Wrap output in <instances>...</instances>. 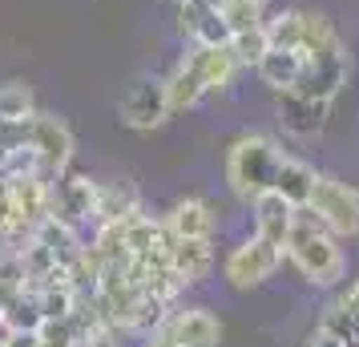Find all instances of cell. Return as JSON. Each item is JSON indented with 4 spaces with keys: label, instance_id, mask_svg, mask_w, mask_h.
I'll use <instances>...</instances> for the list:
<instances>
[{
    "label": "cell",
    "instance_id": "obj_1",
    "mask_svg": "<svg viewBox=\"0 0 359 347\" xmlns=\"http://www.w3.org/2000/svg\"><path fill=\"white\" fill-rule=\"evenodd\" d=\"M283 254H287V263L299 271V279L307 283V287L331 291V287H339L347 279L343 238L311 206H294V222H291L287 243H283Z\"/></svg>",
    "mask_w": 359,
    "mask_h": 347
},
{
    "label": "cell",
    "instance_id": "obj_2",
    "mask_svg": "<svg viewBox=\"0 0 359 347\" xmlns=\"http://www.w3.org/2000/svg\"><path fill=\"white\" fill-rule=\"evenodd\" d=\"M283 154H287V149L278 146L271 133H259V130L238 133V137L226 146V158H222L226 190L243 202V206H250L259 194H266V190L275 186Z\"/></svg>",
    "mask_w": 359,
    "mask_h": 347
},
{
    "label": "cell",
    "instance_id": "obj_3",
    "mask_svg": "<svg viewBox=\"0 0 359 347\" xmlns=\"http://www.w3.org/2000/svg\"><path fill=\"white\" fill-rule=\"evenodd\" d=\"M283 263H287L283 247L266 243L259 234H246L243 243L230 247L226 259H222V283L230 291H259V287H266L275 279Z\"/></svg>",
    "mask_w": 359,
    "mask_h": 347
},
{
    "label": "cell",
    "instance_id": "obj_4",
    "mask_svg": "<svg viewBox=\"0 0 359 347\" xmlns=\"http://www.w3.org/2000/svg\"><path fill=\"white\" fill-rule=\"evenodd\" d=\"M97 178L65 170L49 182V215L77 226V231H93V218H97Z\"/></svg>",
    "mask_w": 359,
    "mask_h": 347
},
{
    "label": "cell",
    "instance_id": "obj_5",
    "mask_svg": "<svg viewBox=\"0 0 359 347\" xmlns=\"http://www.w3.org/2000/svg\"><path fill=\"white\" fill-rule=\"evenodd\" d=\"M117 117H121V125L133 133H154L162 130L165 121H170V101H165V85L162 77H149V73H142V77H133L130 89L117 97Z\"/></svg>",
    "mask_w": 359,
    "mask_h": 347
},
{
    "label": "cell",
    "instance_id": "obj_6",
    "mask_svg": "<svg viewBox=\"0 0 359 347\" xmlns=\"http://www.w3.org/2000/svg\"><path fill=\"white\" fill-rule=\"evenodd\" d=\"M307 206L339 234L343 243H347V238H359V186L343 182L335 174H319V182L311 190Z\"/></svg>",
    "mask_w": 359,
    "mask_h": 347
},
{
    "label": "cell",
    "instance_id": "obj_7",
    "mask_svg": "<svg viewBox=\"0 0 359 347\" xmlns=\"http://www.w3.org/2000/svg\"><path fill=\"white\" fill-rule=\"evenodd\" d=\"M29 142L41 154V165H45V178H57L73 170V154H77V137L69 130V121L61 114H45L36 109V117L29 121Z\"/></svg>",
    "mask_w": 359,
    "mask_h": 347
},
{
    "label": "cell",
    "instance_id": "obj_8",
    "mask_svg": "<svg viewBox=\"0 0 359 347\" xmlns=\"http://www.w3.org/2000/svg\"><path fill=\"white\" fill-rule=\"evenodd\" d=\"M275 114H278V125H283V133H287V137H294V142H315V137L327 130L331 101L303 97V93L287 89V93H278Z\"/></svg>",
    "mask_w": 359,
    "mask_h": 347
},
{
    "label": "cell",
    "instance_id": "obj_9",
    "mask_svg": "<svg viewBox=\"0 0 359 347\" xmlns=\"http://www.w3.org/2000/svg\"><path fill=\"white\" fill-rule=\"evenodd\" d=\"M347 81H351V53L339 49V53H327V57H307V69L294 85V93L335 105V97L347 89Z\"/></svg>",
    "mask_w": 359,
    "mask_h": 347
},
{
    "label": "cell",
    "instance_id": "obj_10",
    "mask_svg": "<svg viewBox=\"0 0 359 347\" xmlns=\"http://www.w3.org/2000/svg\"><path fill=\"white\" fill-rule=\"evenodd\" d=\"M165 335L178 347H222V319L210 307H174L165 319Z\"/></svg>",
    "mask_w": 359,
    "mask_h": 347
},
{
    "label": "cell",
    "instance_id": "obj_11",
    "mask_svg": "<svg viewBox=\"0 0 359 347\" xmlns=\"http://www.w3.org/2000/svg\"><path fill=\"white\" fill-rule=\"evenodd\" d=\"M162 85H165V101H170V114L174 117L190 114V109H198L202 101L210 97V89H206V81H202V69L194 65L190 49L170 65V73L162 77Z\"/></svg>",
    "mask_w": 359,
    "mask_h": 347
},
{
    "label": "cell",
    "instance_id": "obj_12",
    "mask_svg": "<svg viewBox=\"0 0 359 347\" xmlns=\"http://www.w3.org/2000/svg\"><path fill=\"white\" fill-rule=\"evenodd\" d=\"M162 222L174 238H214V231H218V210H214L210 198L186 194V198H178L165 210Z\"/></svg>",
    "mask_w": 359,
    "mask_h": 347
},
{
    "label": "cell",
    "instance_id": "obj_13",
    "mask_svg": "<svg viewBox=\"0 0 359 347\" xmlns=\"http://www.w3.org/2000/svg\"><path fill=\"white\" fill-rule=\"evenodd\" d=\"M190 57H194V65L202 69V81L210 93H230L234 81H238V73H243V61L234 57V49L226 45H186Z\"/></svg>",
    "mask_w": 359,
    "mask_h": 347
},
{
    "label": "cell",
    "instance_id": "obj_14",
    "mask_svg": "<svg viewBox=\"0 0 359 347\" xmlns=\"http://www.w3.org/2000/svg\"><path fill=\"white\" fill-rule=\"evenodd\" d=\"M250 218H255V234L283 247L287 234H291V222H294V202H287L278 190H266L259 198L250 202Z\"/></svg>",
    "mask_w": 359,
    "mask_h": 347
},
{
    "label": "cell",
    "instance_id": "obj_15",
    "mask_svg": "<svg viewBox=\"0 0 359 347\" xmlns=\"http://www.w3.org/2000/svg\"><path fill=\"white\" fill-rule=\"evenodd\" d=\"M170 266L178 271L186 287H198L214 271V238H174L170 243Z\"/></svg>",
    "mask_w": 359,
    "mask_h": 347
},
{
    "label": "cell",
    "instance_id": "obj_16",
    "mask_svg": "<svg viewBox=\"0 0 359 347\" xmlns=\"http://www.w3.org/2000/svg\"><path fill=\"white\" fill-rule=\"evenodd\" d=\"M303 69H307L303 49H266L262 53V61L255 65V73H259V81L266 85L271 93H287V89L299 85Z\"/></svg>",
    "mask_w": 359,
    "mask_h": 347
},
{
    "label": "cell",
    "instance_id": "obj_17",
    "mask_svg": "<svg viewBox=\"0 0 359 347\" xmlns=\"http://www.w3.org/2000/svg\"><path fill=\"white\" fill-rule=\"evenodd\" d=\"M315 182H319V170H315L307 158H299V154H283L271 190H278V194H283L287 202H294V206H307Z\"/></svg>",
    "mask_w": 359,
    "mask_h": 347
},
{
    "label": "cell",
    "instance_id": "obj_18",
    "mask_svg": "<svg viewBox=\"0 0 359 347\" xmlns=\"http://www.w3.org/2000/svg\"><path fill=\"white\" fill-rule=\"evenodd\" d=\"M133 215H142V190L133 182H101L97 186V218H93V226L130 222Z\"/></svg>",
    "mask_w": 359,
    "mask_h": 347
},
{
    "label": "cell",
    "instance_id": "obj_19",
    "mask_svg": "<svg viewBox=\"0 0 359 347\" xmlns=\"http://www.w3.org/2000/svg\"><path fill=\"white\" fill-rule=\"evenodd\" d=\"M303 29H307V8H278V13H266L271 49H299V45H303Z\"/></svg>",
    "mask_w": 359,
    "mask_h": 347
},
{
    "label": "cell",
    "instance_id": "obj_20",
    "mask_svg": "<svg viewBox=\"0 0 359 347\" xmlns=\"http://www.w3.org/2000/svg\"><path fill=\"white\" fill-rule=\"evenodd\" d=\"M0 114L8 125H29L36 117V93L25 81H4L0 85Z\"/></svg>",
    "mask_w": 359,
    "mask_h": 347
},
{
    "label": "cell",
    "instance_id": "obj_21",
    "mask_svg": "<svg viewBox=\"0 0 359 347\" xmlns=\"http://www.w3.org/2000/svg\"><path fill=\"white\" fill-rule=\"evenodd\" d=\"M230 49L243 61V69H255L262 61V53L271 49V36H266V25H255V29H243V33L230 36Z\"/></svg>",
    "mask_w": 359,
    "mask_h": 347
},
{
    "label": "cell",
    "instance_id": "obj_22",
    "mask_svg": "<svg viewBox=\"0 0 359 347\" xmlns=\"http://www.w3.org/2000/svg\"><path fill=\"white\" fill-rule=\"evenodd\" d=\"M319 327L331 331L335 339H343V347H359V315L347 311L343 303H331L323 311V319H319Z\"/></svg>",
    "mask_w": 359,
    "mask_h": 347
},
{
    "label": "cell",
    "instance_id": "obj_23",
    "mask_svg": "<svg viewBox=\"0 0 359 347\" xmlns=\"http://www.w3.org/2000/svg\"><path fill=\"white\" fill-rule=\"evenodd\" d=\"M218 13L226 20L230 36L243 33V29H255V25H266V8H255V4H243V0H218Z\"/></svg>",
    "mask_w": 359,
    "mask_h": 347
},
{
    "label": "cell",
    "instance_id": "obj_24",
    "mask_svg": "<svg viewBox=\"0 0 359 347\" xmlns=\"http://www.w3.org/2000/svg\"><path fill=\"white\" fill-rule=\"evenodd\" d=\"M303 347H343V339H335L331 331H323L319 323H315V331H311L307 339H303Z\"/></svg>",
    "mask_w": 359,
    "mask_h": 347
},
{
    "label": "cell",
    "instance_id": "obj_25",
    "mask_svg": "<svg viewBox=\"0 0 359 347\" xmlns=\"http://www.w3.org/2000/svg\"><path fill=\"white\" fill-rule=\"evenodd\" d=\"M8 347H45V343H41V335H36V331H17Z\"/></svg>",
    "mask_w": 359,
    "mask_h": 347
},
{
    "label": "cell",
    "instance_id": "obj_26",
    "mask_svg": "<svg viewBox=\"0 0 359 347\" xmlns=\"http://www.w3.org/2000/svg\"><path fill=\"white\" fill-rule=\"evenodd\" d=\"M339 303L347 307V311H355V315H359V279H355V283H351V287H347V291L339 295Z\"/></svg>",
    "mask_w": 359,
    "mask_h": 347
},
{
    "label": "cell",
    "instance_id": "obj_27",
    "mask_svg": "<svg viewBox=\"0 0 359 347\" xmlns=\"http://www.w3.org/2000/svg\"><path fill=\"white\" fill-rule=\"evenodd\" d=\"M146 347H178V343H174L165 331H158V335H149V339H146Z\"/></svg>",
    "mask_w": 359,
    "mask_h": 347
},
{
    "label": "cell",
    "instance_id": "obj_28",
    "mask_svg": "<svg viewBox=\"0 0 359 347\" xmlns=\"http://www.w3.org/2000/svg\"><path fill=\"white\" fill-rule=\"evenodd\" d=\"M13 130V125H8V121H4V114H0V137H4V133Z\"/></svg>",
    "mask_w": 359,
    "mask_h": 347
},
{
    "label": "cell",
    "instance_id": "obj_29",
    "mask_svg": "<svg viewBox=\"0 0 359 347\" xmlns=\"http://www.w3.org/2000/svg\"><path fill=\"white\" fill-rule=\"evenodd\" d=\"M243 4H255V8H266V4H271V0H243Z\"/></svg>",
    "mask_w": 359,
    "mask_h": 347
},
{
    "label": "cell",
    "instance_id": "obj_30",
    "mask_svg": "<svg viewBox=\"0 0 359 347\" xmlns=\"http://www.w3.org/2000/svg\"><path fill=\"white\" fill-rule=\"evenodd\" d=\"M0 315H4V295H0Z\"/></svg>",
    "mask_w": 359,
    "mask_h": 347
},
{
    "label": "cell",
    "instance_id": "obj_31",
    "mask_svg": "<svg viewBox=\"0 0 359 347\" xmlns=\"http://www.w3.org/2000/svg\"><path fill=\"white\" fill-rule=\"evenodd\" d=\"M210 4H218V0H210Z\"/></svg>",
    "mask_w": 359,
    "mask_h": 347
}]
</instances>
